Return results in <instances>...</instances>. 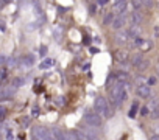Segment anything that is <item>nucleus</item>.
I'll return each mask as SVG.
<instances>
[{
    "instance_id": "16",
    "label": "nucleus",
    "mask_w": 159,
    "mask_h": 140,
    "mask_svg": "<svg viewBox=\"0 0 159 140\" xmlns=\"http://www.w3.org/2000/svg\"><path fill=\"white\" fill-rule=\"evenodd\" d=\"M55 65V59H50V58H47V59H44L42 62L39 64V67L42 70H45V69H50V67H53Z\"/></svg>"
},
{
    "instance_id": "28",
    "label": "nucleus",
    "mask_w": 159,
    "mask_h": 140,
    "mask_svg": "<svg viewBox=\"0 0 159 140\" xmlns=\"http://www.w3.org/2000/svg\"><path fill=\"white\" fill-rule=\"evenodd\" d=\"M14 137H13V132L11 131H6V140H13Z\"/></svg>"
},
{
    "instance_id": "2",
    "label": "nucleus",
    "mask_w": 159,
    "mask_h": 140,
    "mask_svg": "<svg viewBox=\"0 0 159 140\" xmlns=\"http://www.w3.org/2000/svg\"><path fill=\"white\" fill-rule=\"evenodd\" d=\"M94 111L97 112L98 115H102V117H109L111 115L108 101L104 100L103 97H97V98H95V101H94Z\"/></svg>"
},
{
    "instance_id": "1",
    "label": "nucleus",
    "mask_w": 159,
    "mask_h": 140,
    "mask_svg": "<svg viewBox=\"0 0 159 140\" xmlns=\"http://www.w3.org/2000/svg\"><path fill=\"white\" fill-rule=\"evenodd\" d=\"M109 97H111V100H112V103H114L116 106L122 104V103L126 100V89H125V84L116 83V84L111 87V90H109Z\"/></svg>"
},
{
    "instance_id": "29",
    "label": "nucleus",
    "mask_w": 159,
    "mask_h": 140,
    "mask_svg": "<svg viewBox=\"0 0 159 140\" xmlns=\"http://www.w3.org/2000/svg\"><path fill=\"white\" fill-rule=\"evenodd\" d=\"M108 2H109V0H97V3H98V5H108Z\"/></svg>"
},
{
    "instance_id": "32",
    "label": "nucleus",
    "mask_w": 159,
    "mask_h": 140,
    "mask_svg": "<svg viewBox=\"0 0 159 140\" xmlns=\"http://www.w3.org/2000/svg\"><path fill=\"white\" fill-rule=\"evenodd\" d=\"M45 50H47V48H45V47H42V48H41V55H42V56L45 55Z\"/></svg>"
},
{
    "instance_id": "30",
    "label": "nucleus",
    "mask_w": 159,
    "mask_h": 140,
    "mask_svg": "<svg viewBox=\"0 0 159 140\" xmlns=\"http://www.w3.org/2000/svg\"><path fill=\"white\" fill-rule=\"evenodd\" d=\"M154 83H156V78H150L148 79V86H153Z\"/></svg>"
},
{
    "instance_id": "13",
    "label": "nucleus",
    "mask_w": 159,
    "mask_h": 140,
    "mask_svg": "<svg viewBox=\"0 0 159 140\" xmlns=\"http://www.w3.org/2000/svg\"><path fill=\"white\" fill-rule=\"evenodd\" d=\"M142 61H144V56L140 55V53H136V55H133V58H131V65L139 67L140 64H142Z\"/></svg>"
},
{
    "instance_id": "7",
    "label": "nucleus",
    "mask_w": 159,
    "mask_h": 140,
    "mask_svg": "<svg viewBox=\"0 0 159 140\" xmlns=\"http://www.w3.org/2000/svg\"><path fill=\"white\" fill-rule=\"evenodd\" d=\"M130 39V34L126 30H117V34H116V40L119 44H126Z\"/></svg>"
},
{
    "instance_id": "17",
    "label": "nucleus",
    "mask_w": 159,
    "mask_h": 140,
    "mask_svg": "<svg viewBox=\"0 0 159 140\" xmlns=\"http://www.w3.org/2000/svg\"><path fill=\"white\" fill-rule=\"evenodd\" d=\"M112 20H114V13H106V14H104V17H103V25H104V26L111 25Z\"/></svg>"
},
{
    "instance_id": "24",
    "label": "nucleus",
    "mask_w": 159,
    "mask_h": 140,
    "mask_svg": "<svg viewBox=\"0 0 159 140\" xmlns=\"http://www.w3.org/2000/svg\"><path fill=\"white\" fill-rule=\"evenodd\" d=\"M5 117H6V109L3 106H0V121L5 120Z\"/></svg>"
},
{
    "instance_id": "26",
    "label": "nucleus",
    "mask_w": 159,
    "mask_h": 140,
    "mask_svg": "<svg viewBox=\"0 0 159 140\" xmlns=\"http://www.w3.org/2000/svg\"><path fill=\"white\" fill-rule=\"evenodd\" d=\"M6 78V69H0V79Z\"/></svg>"
},
{
    "instance_id": "22",
    "label": "nucleus",
    "mask_w": 159,
    "mask_h": 140,
    "mask_svg": "<svg viewBox=\"0 0 159 140\" xmlns=\"http://www.w3.org/2000/svg\"><path fill=\"white\" fill-rule=\"evenodd\" d=\"M140 115H144V117H147V115H150V107L148 106H144L142 109H140V112H139Z\"/></svg>"
},
{
    "instance_id": "15",
    "label": "nucleus",
    "mask_w": 159,
    "mask_h": 140,
    "mask_svg": "<svg viewBox=\"0 0 159 140\" xmlns=\"http://www.w3.org/2000/svg\"><path fill=\"white\" fill-rule=\"evenodd\" d=\"M52 134H53V140H66V134L58 128L52 129Z\"/></svg>"
},
{
    "instance_id": "3",
    "label": "nucleus",
    "mask_w": 159,
    "mask_h": 140,
    "mask_svg": "<svg viewBox=\"0 0 159 140\" xmlns=\"http://www.w3.org/2000/svg\"><path fill=\"white\" fill-rule=\"evenodd\" d=\"M31 134H33V140H53L52 131L44 126H34L31 129Z\"/></svg>"
},
{
    "instance_id": "33",
    "label": "nucleus",
    "mask_w": 159,
    "mask_h": 140,
    "mask_svg": "<svg viewBox=\"0 0 159 140\" xmlns=\"http://www.w3.org/2000/svg\"><path fill=\"white\" fill-rule=\"evenodd\" d=\"M94 2H97V0H89V3H94Z\"/></svg>"
},
{
    "instance_id": "6",
    "label": "nucleus",
    "mask_w": 159,
    "mask_h": 140,
    "mask_svg": "<svg viewBox=\"0 0 159 140\" xmlns=\"http://www.w3.org/2000/svg\"><path fill=\"white\" fill-rule=\"evenodd\" d=\"M128 0H114L112 2V13L114 14H123Z\"/></svg>"
},
{
    "instance_id": "31",
    "label": "nucleus",
    "mask_w": 159,
    "mask_h": 140,
    "mask_svg": "<svg viewBox=\"0 0 159 140\" xmlns=\"http://www.w3.org/2000/svg\"><path fill=\"white\" fill-rule=\"evenodd\" d=\"M0 30L5 31V24H3V22H0Z\"/></svg>"
},
{
    "instance_id": "12",
    "label": "nucleus",
    "mask_w": 159,
    "mask_h": 140,
    "mask_svg": "<svg viewBox=\"0 0 159 140\" xmlns=\"http://www.w3.org/2000/svg\"><path fill=\"white\" fill-rule=\"evenodd\" d=\"M151 48H153V42H151V40L142 39V42H140V45H139V50H142V52H150Z\"/></svg>"
},
{
    "instance_id": "9",
    "label": "nucleus",
    "mask_w": 159,
    "mask_h": 140,
    "mask_svg": "<svg viewBox=\"0 0 159 140\" xmlns=\"http://www.w3.org/2000/svg\"><path fill=\"white\" fill-rule=\"evenodd\" d=\"M114 58H116L117 62H126L128 61V58H130V55H128V52L126 50H116Z\"/></svg>"
},
{
    "instance_id": "18",
    "label": "nucleus",
    "mask_w": 159,
    "mask_h": 140,
    "mask_svg": "<svg viewBox=\"0 0 159 140\" xmlns=\"http://www.w3.org/2000/svg\"><path fill=\"white\" fill-rule=\"evenodd\" d=\"M22 64H25V65H31L34 62V56L33 55H27V56H22Z\"/></svg>"
},
{
    "instance_id": "25",
    "label": "nucleus",
    "mask_w": 159,
    "mask_h": 140,
    "mask_svg": "<svg viewBox=\"0 0 159 140\" xmlns=\"http://www.w3.org/2000/svg\"><path fill=\"white\" fill-rule=\"evenodd\" d=\"M148 65H150V62H148L147 59H144V61H142V64H140V65L137 67V69H139V70H145Z\"/></svg>"
},
{
    "instance_id": "19",
    "label": "nucleus",
    "mask_w": 159,
    "mask_h": 140,
    "mask_svg": "<svg viewBox=\"0 0 159 140\" xmlns=\"http://www.w3.org/2000/svg\"><path fill=\"white\" fill-rule=\"evenodd\" d=\"M84 134H86V137H88V140H100V137L95 132H92L90 129H84Z\"/></svg>"
},
{
    "instance_id": "4",
    "label": "nucleus",
    "mask_w": 159,
    "mask_h": 140,
    "mask_svg": "<svg viewBox=\"0 0 159 140\" xmlns=\"http://www.w3.org/2000/svg\"><path fill=\"white\" fill-rule=\"evenodd\" d=\"M84 121L88 126H92V128H100L103 125L102 115H98L95 111H86L84 112Z\"/></svg>"
},
{
    "instance_id": "8",
    "label": "nucleus",
    "mask_w": 159,
    "mask_h": 140,
    "mask_svg": "<svg viewBox=\"0 0 159 140\" xmlns=\"http://www.w3.org/2000/svg\"><path fill=\"white\" fill-rule=\"evenodd\" d=\"M112 28L114 30H122L123 28V25H125V17H123V14H117L116 17H114V20H112Z\"/></svg>"
},
{
    "instance_id": "20",
    "label": "nucleus",
    "mask_w": 159,
    "mask_h": 140,
    "mask_svg": "<svg viewBox=\"0 0 159 140\" xmlns=\"http://www.w3.org/2000/svg\"><path fill=\"white\" fill-rule=\"evenodd\" d=\"M130 2H131V6H133V11H134V10H137V11H139V8L142 6L140 0H130Z\"/></svg>"
},
{
    "instance_id": "23",
    "label": "nucleus",
    "mask_w": 159,
    "mask_h": 140,
    "mask_svg": "<svg viewBox=\"0 0 159 140\" xmlns=\"http://www.w3.org/2000/svg\"><path fill=\"white\" fill-rule=\"evenodd\" d=\"M140 3H142V6H145V8L153 6V0H140Z\"/></svg>"
},
{
    "instance_id": "34",
    "label": "nucleus",
    "mask_w": 159,
    "mask_h": 140,
    "mask_svg": "<svg viewBox=\"0 0 159 140\" xmlns=\"http://www.w3.org/2000/svg\"><path fill=\"white\" fill-rule=\"evenodd\" d=\"M156 70H158V76H159V64H158V69Z\"/></svg>"
},
{
    "instance_id": "10",
    "label": "nucleus",
    "mask_w": 159,
    "mask_h": 140,
    "mask_svg": "<svg viewBox=\"0 0 159 140\" xmlns=\"http://www.w3.org/2000/svg\"><path fill=\"white\" fill-rule=\"evenodd\" d=\"M112 78H114V79H117V83L126 84V81H128V75H126L125 72H116Z\"/></svg>"
},
{
    "instance_id": "11",
    "label": "nucleus",
    "mask_w": 159,
    "mask_h": 140,
    "mask_svg": "<svg viewBox=\"0 0 159 140\" xmlns=\"http://www.w3.org/2000/svg\"><path fill=\"white\" fill-rule=\"evenodd\" d=\"M131 22H133V25H140V22H142V16H140V13L137 10H134L131 13Z\"/></svg>"
},
{
    "instance_id": "21",
    "label": "nucleus",
    "mask_w": 159,
    "mask_h": 140,
    "mask_svg": "<svg viewBox=\"0 0 159 140\" xmlns=\"http://www.w3.org/2000/svg\"><path fill=\"white\" fill-rule=\"evenodd\" d=\"M151 118H154V120L159 118V104L153 109V112H151Z\"/></svg>"
},
{
    "instance_id": "27",
    "label": "nucleus",
    "mask_w": 159,
    "mask_h": 140,
    "mask_svg": "<svg viewBox=\"0 0 159 140\" xmlns=\"http://www.w3.org/2000/svg\"><path fill=\"white\" fill-rule=\"evenodd\" d=\"M89 11H90V14H95V11H97V8H95V5H92V3H90Z\"/></svg>"
},
{
    "instance_id": "14",
    "label": "nucleus",
    "mask_w": 159,
    "mask_h": 140,
    "mask_svg": "<svg viewBox=\"0 0 159 140\" xmlns=\"http://www.w3.org/2000/svg\"><path fill=\"white\" fill-rule=\"evenodd\" d=\"M137 114H139V101L136 100L133 104H131V109H130V112H128V117H130V118H134Z\"/></svg>"
},
{
    "instance_id": "5",
    "label": "nucleus",
    "mask_w": 159,
    "mask_h": 140,
    "mask_svg": "<svg viewBox=\"0 0 159 140\" xmlns=\"http://www.w3.org/2000/svg\"><path fill=\"white\" fill-rule=\"evenodd\" d=\"M136 95L140 97V98H150L151 95V87L148 84H137L136 86Z\"/></svg>"
}]
</instances>
